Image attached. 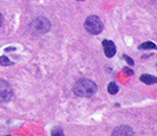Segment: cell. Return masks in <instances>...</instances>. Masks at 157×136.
Returning <instances> with one entry per match:
<instances>
[{"instance_id":"13","label":"cell","mask_w":157,"mask_h":136,"mask_svg":"<svg viewBox=\"0 0 157 136\" xmlns=\"http://www.w3.org/2000/svg\"><path fill=\"white\" fill-rule=\"evenodd\" d=\"M125 73L127 74V75H132L133 72L131 70V69H129V68H125Z\"/></svg>"},{"instance_id":"14","label":"cell","mask_w":157,"mask_h":136,"mask_svg":"<svg viewBox=\"0 0 157 136\" xmlns=\"http://www.w3.org/2000/svg\"><path fill=\"white\" fill-rule=\"evenodd\" d=\"M1 25H2V15L0 14V27H1Z\"/></svg>"},{"instance_id":"7","label":"cell","mask_w":157,"mask_h":136,"mask_svg":"<svg viewBox=\"0 0 157 136\" xmlns=\"http://www.w3.org/2000/svg\"><path fill=\"white\" fill-rule=\"evenodd\" d=\"M140 80L142 81L143 83H146V84H155L157 82V80L155 76H152V75H149V74H143L140 76Z\"/></svg>"},{"instance_id":"3","label":"cell","mask_w":157,"mask_h":136,"mask_svg":"<svg viewBox=\"0 0 157 136\" xmlns=\"http://www.w3.org/2000/svg\"><path fill=\"white\" fill-rule=\"evenodd\" d=\"M50 28H51L50 22L44 17H38L30 23V29L38 34H46L50 30Z\"/></svg>"},{"instance_id":"1","label":"cell","mask_w":157,"mask_h":136,"mask_svg":"<svg viewBox=\"0 0 157 136\" xmlns=\"http://www.w3.org/2000/svg\"><path fill=\"white\" fill-rule=\"evenodd\" d=\"M97 90V85L88 78H81L74 84L73 91L80 97H90Z\"/></svg>"},{"instance_id":"4","label":"cell","mask_w":157,"mask_h":136,"mask_svg":"<svg viewBox=\"0 0 157 136\" xmlns=\"http://www.w3.org/2000/svg\"><path fill=\"white\" fill-rule=\"evenodd\" d=\"M13 96V90L10 84L5 80H0V102H8Z\"/></svg>"},{"instance_id":"2","label":"cell","mask_w":157,"mask_h":136,"mask_svg":"<svg viewBox=\"0 0 157 136\" xmlns=\"http://www.w3.org/2000/svg\"><path fill=\"white\" fill-rule=\"evenodd\" d=\"M84 29L91 35H98L103 30V23L102 20L96 15H90L86 19L84 22Z\"/></svg>"},{"instance_id":"9","label":"cell","mask_w":157,"mask_h":136,"mask_svg":"<svg viewBox=\"0 0 157 136\" xmlns=\"http://www.w3.org/2000/svg\"><path fill=\"white\" fill-rule=\"evenodd\" d=\"M139 49L141 50H148V49H156V44H154L152 42H146V43L141 44L139 46Z\"/></svg>"},{"instance_id":"6","label":"cell","mask_w":157,"mask_h":136,"mask_svg":"<svg viewBox=\"0 0 157 136\" xmlns=\"http://www.w3.org/2000/svg\"><path fill=\"white\" fill-rule=\"evenodd\" d=\"M134 133H133L132 128H129V127L127 126H121V127H118V128H116L114 130H113L112 135H133Z\"/></svg>"},{"instance_id":"10","label":"cell","mask_w":157,"mask_h":136,"mask_svg":"<svg viewBox=\"0 0 157 136\" xmlns=\"http://www.w3.org/2000/svg\"><path fill=\"white\" fill-rule=\"evenodd\" d=\"M0 65L1 66H10V65H13V62L10 61V59L7 57L2 55V57H0Z\"/></svg>"},{"instance_id":"8","label":"cell","mask_w":157,"mask_h":136,"mask_svg":"<svg viewBox=\"0 0 157 136\" xmlns=\"http://www.w3.org/2000/svg\"><path fill=\"white\" fill-rule=\"evenodd\" d=\"M118 90H119V88H118L117 85V83H114V82H111V83H109V85H108V91L111 95H116V93H118Z\"/></svg>"},{"instance_id":"5","label":"cell","mask_w":157,"mask_h":136,"mask_svg":"<svg viewBox=\"0 0 157 136\" xmlns=\"http://www.w3.org/2000/svg\"><path fill=\"white\" fill-rule=\"evenodd\" d=\"M103 47H104V53L108 58H112L116 54V45L112 40H108L104 39L103 40Z\"/></svg>"},{"instance_id":"11","label":"cell","mask_w":157,"mask_h":136,"mask_svg":"<svg viewBox=\"0 0 157 136\" xmlns=\"http://www.w3.org/2000/svg\"><path fill=\"white\" fill-rule=\"evenodd\" d=\"M51 134H52L53 136H56V135H64L61 129H53V130L51 131Z\"/></svg>"},{"instance_id":"12","label":"cell","mask_w":157,"mask_h":136,"mask_svg":"<svg viewBox=\"0 0 157 136\" xmlns=\"http://www.w3.org/2000/svg\"><path fill=\"white\" fill-rule=\"evenodd\" d=\"M124 58L126 59V60H127V62L129 63V65H131V66H133V65H134V61H133L132 59L129 58V57H128V55H126V54H124Z\"/></svg>"},{"instance_id":"15","label":"cell","mask_w":157,"mask_h":136,"mask_svg":"<svg viewBox=\"0 0 157 136\" xmlns=\"http://www.w3.org/2000/svg\"><path fill=\"white\" fill-rule=\"evenodd\" d=\"M78 1H83V0H78Z\"/></svg>"}]
</instances>
